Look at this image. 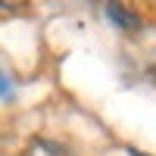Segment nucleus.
I'll return each instance as SVG.
<instances>
[{
  "label": "nucleus",
  "mask_w": 156,
  "mask_h": 156,
  "mask_svg": "<svg viewBox=\"0 0 156 156\" xmlns=\"http://www.w3.org/2000/svg\"><path fill=\"white\" fill-rule=\"evenodd\" d=\"M106 16L112 19L115 28H122V31H140V16L134 9H128L122 0H106Z\"/></svg>",
  "instance_id": "1"
},
{
  "label": "nucleus",
  "mask_w": 156,
  "mask_h": 156,
  "mask_svg": "<svg viewBox=\"0 0 156 156\" xmlns=\"http://www.w3.org/2000/svg\"><path fill=\"white\" fill-rule=\"evenodd\" d=\"M22 156H72L66 147H59L56 140H47V137H34L28 147L22 150Z\"/></svg>",
  "instance_id": "2"
},
{
  "label": "nucleus",
  "mask_w": 156,
  "mask_h": 156,
  "mask_svg": "<svg viewBox=\"0 0 156 156\" xmlns=\"http://www.w3.org/2000/svg\"><path fill=\"white\" fill-rule=\"evenodd\" d=\"M28 0H0V12H12V9H19V6H25Z\"/></svg>",
  "instance_id": "3"
},
{
  "label": "nucleus",
  "mask_w": 156,
  "mask_h": 156,
  "mask_svg": "<svg viewBox=\"0 0 156 156\" xmlns=\"http://www.w3.org/2000/svg\"><path fill=\"white\" fill-rule=\"evenodd\" d=\"M6 90H9V81H6L3 75H0V94H6Z\"/></svg>",
  "instance_id": "4"
},
{
  "label": "nucleus",
  "mask_w": 156,
  "mask_h": 156,
  "mask_svg": "<svg viewBox=\"0 0 156 156\" xmlns=\"http://www.w3.org/2000/svg\"><path fill=\"white\" fill-rule=\"evenodd\" d=\"M134 156H140V153H134Z\"/></svg>",
  "instance_id": "5"
}]
</instances>
